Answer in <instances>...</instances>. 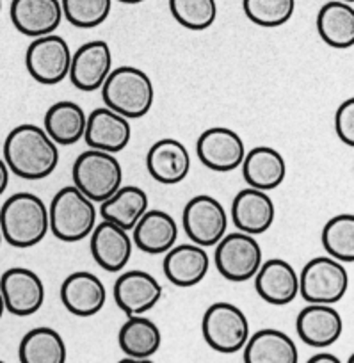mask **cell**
Instances as JSON below:
<instances>
[{
    "label": "cell",
    "instance_id": "6da1fadb",
    "mask_svg": "<svg viewBox=\"0 0 354 363\" xmlns=\"http://www.w3.org/2000/svg\"><path fill=\"white\" fill-rule=\"evenodd\" d=\"M2 159L13 174L36 182L48 178L57 169L61 153L43 127L22 123L6 138Z\"/></svg>",
    "mask_w": 354,
    "mask_h": 363
},
{
    "label": "cell",
    "instance_id": "7a4b0ae2",
    "mask_svg": "<svg viewBox=\"0 0 354 363\" xmlns=\"http://www.w3.org/2000/svg\"><path fill=\"white\" fill-rule=\"evenodd\" d=\"M0 232L13 247L27 250L38 246L50 232L47 203L33 193L9 196L0 208Z\"/></svg>",
    "mask_w": 354,
    "mask_h": 363
},
{
    "label": "cell",
    "instance_id": "3957f363",
    "mask_svg": "<svg viewBox=\"0 0 354 363\" xmlns=\"http://www.w3.org/2000/svg\"><path fill=\"white\" fill-rule=\"evenodd\" d=\"M100 89L104 106L127 120L145 118L155 102V87L152 79L135 66L112 68Z\"/></svg>",
    "mask_w": 354,
    "mask_h": 363
},
{
    "label": "cell",
    "instance_id": "277c9868",
    "mask_svg": "<svg viewBox=\"0 0 354 363\" xmlns=\"http://www.w3.org/2000/svg\"><path fill=\"white\" fill-rule=\"evenodd\" d=\"M96 207L75 186L62 187L52 198L48 223L55 239L62 242H79L87 239L96 226Z\"/></svg>",
    "mask_w": 354,
    "mask_h": 363
},
{
    "label": "cell",
    "instance_id": "5b68a950",
    "mask_svg": "<svg viewBox=\"0 0 354 363\" xmlns=\"http://www.w3.org/2000/svg\"><path fill=\"white\" fill-rule=\"evenodd\" d=\"M73 186L93 203H101L123 186V167L114 153L89 148L73 162Z\"/></svg>",
    "mask_w": 354,
    "mask_h": 363
},
{
    "label": "cell",
    "instance_id": "8992f818",
    "mask_svg": "<svg viewBox=\"0 0 354 363\" xmlns=\"http://www.w3.org/2000/svg\"><path fill=\"white\" fill-rule=\"evenodd\" d=\"M201 333L210 349L221 354H233L243 351L250 338V320L239 306L217 301L203 313Z\"/></svg>",
    "mask_w": 354,
    "mask_h": 363
},
{
    "label": "cell",
    "instance_id": "52a82bcc",
    "mask_svg": "<svg viewBox=\"0 0 354 363\" xmlns=\"http://www.w3.org/2000/svg\"><path fill=\"white\" fill-rule=\"evenodd\" d=\"M349 291V272L331 257H315L299 274V296L311 305H335Z\"/></svg>",
    "mask_w": 354,
    "mask_h": 363
},
{
    "label": "cell",
    "instance_id": "ba28073f",
    "mask_svg": "<svg viewBox=\"0 0 354 363\" xmlns=\"http://www.w3.org/2000/svg\"><path fill=\"white\" fill-rule=\"evenodd\" d=\"M214 262L221 277L233 284L253 280L257 271L264 262L262 246L253 235L244 232L226 233L216 244Z\"/></svg>",
    "mask_w": 354,
    "mask_h": 363
},
{
    "label": "cell",
    "instance_id": "9c48e42d",
    "mask_svg": "<svg viewBox=\"0 0 354 363\" xmlns=\"http://www.w3.org/2000/svg\"><path fill=\"white\" fill-rule=\"evenodd\" d=\"M72 54L68 41L55 33L34 38L26 52V68L38 84L55 86L68 77Z\"/></svg>",
    "mask_w": 354,
    "mask_h": 363
},
{
    "label": "cell",
    "instance_id": "30bf717a",
    "mask_svg": "<svg viewBox=\"0 0 354 363\" xmlns=\"http://www.w3.org/2000/svg\"><path fill=\"white\" fill-rule=\"evenodd\" d=\"M228 218L226 208L217 198L209 194H198L185 203L182 214V225L192 244L201 247H214L226 235Z\"/></svg>",
    "mask_w": 354,
    "mask_h": 363
},
{
    "label": "cell",
    "instance_id": "8fae6325",
    "mask_svg": "<svg viewBox=\"0 0 354 363\" xmlns=\"http://www.w3.org/2000/svg\"><path fill=\"white\" fill-rule=\"evenodd\" d=\"M0 292L6 312L16 317H29L40 312L45 303V284L33 269L11 267L0 277Z\"/></svg>",
    "mask_w": 354,
    "mask_h": 363
},
{
    "label": "cell",
    "instance_id": "7c38bea8",
    "mask_svg": "<svg viewBox=\"0 0 354 363\" xmlns=\"http://www.w3.org/2000/svg\"><path fill=\"white\" fill-rule=\"evenodd\" d=\"M196 153L199 162L210 171L228 173L243 164L246 145L235 130L228 127L206 128L196 141Z\"/></svg>",
    "mask_w": 354,
    "mask_h": 363
},
{
    "label": "cell",
    "instance_id": "4fadbf2b",
    "mask_svg": "<svg viewBox=\"0 0 354 363\" xmlns=\"http://www.w3.org/2000/svg\"><path fill=\"white\" fill-rule=\"evenodd\" d=\"M112 72V50L107 41H87L72 54L70 80L84 93L98 91Z\"/></svg>",
    "mask_w": 354,
    "mask_h": 363
},
{
    "label": "cell",
    "instance_id": "5bb4252c",
    "mask_svg": "<svg viewBox=\"0 0 354 363\" xmlns=\"http://www.w3.org/2000/svg\"><path fill=\"white\" fill-rule=\"evenodd\" d=\"M112 292L116 305L125 315H145L162 298V285L150 272L132 269L116 280Z\"/></svg>",
    "mask_w": 354,
    "mask_h": 363
},
{
    "label": "cell",
    "instance_id": "9a60e30c",
    "mask_svg": "<svg viewBox=\"0 0 354 363\" xmlns=\"http://www.w3.org/2000/svg\"><path fill=\"white\" fill-rule=\"evenodd\" d=\"M132 139V125L121 114L109 107H98L87 116L84 141L93 150L107 153H120L128 146Z\"/></svg>",
    "mask_w": 354,
    "mask_h": 363
},
{
    "label": "cell",
    "instance_id": "2e32d148",
    "mask_svg": "<svg viewBox=\"0 0 354 363\" xmlns=\"http://www.w3.org/2000/svg\"><path fill=\"white\" fill-rule=\"evenodd\" d=\"M253 280L257 294L272 306H285L299 296V274L283 258L262 262Z\"/></svg>",
    "mask_w": 354,
    "mask_h": 363
},
{
    "label": "cell",
    "instance_id": "e0dca14e",
    "mask_svg": "<svg viewBox=\"0 0 354 363\" xmlns=\"http://www.w3.org/2000/svg\"><path fill=\"white\" fill-rule=\"evenodd\" d=\"M89 247L94 262L101 269L109 272H120L131 262L134 242L131 232L101 219L100 225L94 226L91 232Z\"/></svg>",
    "mask_w": 354,
    "mask_h": 363
},
{
    "label": "cell",
    "instance_id": "ac0fdd59",
    "mask_svg": "<svg viewBox=\"0 0 354 363\" xmlns=\"http://www.w3.org/2000/svg\"><path fill=\"white\" fill-rule=\"evenodd\" d=\"M107 301L105 285L89 271H75L61 285V303L72 315L93 317L104 310Z\"/></svg>",
    "mask_w": 354,
    "mask_h": 363
},
{
    "label": "cell",
    "instance_id": "d6986e66",
    "mask_svg": "<svg viewBox=\"0 0 354 363\" xmlns=\"http://www.w3.org/2000/svg\"><path fill=\"white\" fill-rule=\"evenodd\" d=\"M9 16L15 29L33 40L54 34L65 20L61 0H11Z\"/></svg>",
    "mask_w": 354,
    "mask_h": 363
},
{
    "label": "cell",
    "instance_id": "ffe728a7",
    "mask_svg": "<svg viewBox=\"0 0 354 363\" xmlns=\"http://www.w3.org/2000/svg\"><path fill=\"white\" fill-rule=\"evenodd\" d=\"M276 219V207L272 198L265 191L246 189L239 191L231 203V223L239 232L248 235H262L267 232Z\"/></svg>",
    "mask_w": 354,
    "mask_h": 363
},
{
    "label": "cell",
    "instance_id": "44dd1931",
    "mask_svg": "<svg viewBox=\"0 0 354 363\" xmlns=\"http://www.w3.org/2000/svg\"><path fill=\"white\" fill-rule=\"evenodd\" d=\"M146 169L150 177L164 186H177L191 171V155L184 143L173 138L159 139L146 153Z\"/></svg>",
    "mask_w": 354,
    "mask_h": 363
},
{
    "label": "cell",
    "instance_id": "7402d4cb",
    "mask_svg": "<svg viewBox=\"0 0 354 363\" xmlns=\"http://www.w3.org/2000/svg\"><path fill=\"white\" fill-rule=\"evenodd\" d=\"M162 269L164 277L175 287H194L205 280L210 269V257L205 247L198 244H175L167 253H164Z\"/></svg>",
    "mask_w": 354,
    "mask_h": 363
},
{
    "label": "cell",
    "instance_id": "603a6c76",
    "mask_svg": "<svg viewBox=\"0 0 354 363\" xmlns=\"http://www.w3.org/2000/svg\"><path fill=\"white\" fill-rule=\"evenodd\" d=\"M296 331L301 340L315 349H324L335 344L343 331V320L333 305H311L308 303L296 319Z\"/></svg>",
    "mask_w": 354,
    "mask_h": 363
},
{
    "label": "cell",
    "instance_id": "cb8c5ba5",
    "mask_svg": "<svg viewBox=\"0 0 354 363\" xmlns=\"http://www.w3.org/2000/svg\"><path fill=\"white\" fill-rule=\"evenodd\" d=\"M178 225L166 211H146L132 228V242L148 255H164L177 244Z\"/></svg>",
    "mask_w": 354,
    "mask_h": 363
},
{
    "label": "cell",
    "instance_id": "d4e9b609",
    "mask_svg": "<svg viewBox=\"0 0 354 363\" xmlns=\"http://www.w3.org/2000/svg\"><path fill=\"white\" fill-rule=\"evenodd\" d=\"M240 167L248 186L265 193L282 186L287 178L285 157L271 146H257L246 152Z\"/></svg>",
    "mask_w": 354,
    "mask_h": 363
},
{
    "label": "cell",
    "instance_id": "484cf974",
    "mask_svg": "<svg viewBox=\"0 0 354 363\" xmlns=\"http://www.w3.org/2000/svg\"><path fill=\"white\" fill-rule=\"evenodd\" d=\"M243 349L244 363H299L296 342L285 331L275 328L250 335Z\"/></svg>",
    "mask_w": 354,
    "mask_h": 363
},
{
    "label": "cell",
    "instance_id": "4316f807",
    "mask_svg": "<svg viewBox=\"0 0 354 363\" xmlns=\"http://www.w3.org/2000/svg\"><path fill=\"white\" fill-rule=\"evenodd\" d=\"M317 33L328 47L347 50L354 45V8L349 2L331 0L317 13Z\"/></svg>",
    "mask_w": 354,
    "mask_h": 363
},
{
    "label": "cell",
    "instance_id": "83f0119b",
    "mask_svg": "<svg viewBox=\"0 0 354 363\" xmlns=\"http://www.w3.org/2000/svg\"><path fill=\"white\" fill-rule=\"evenodd\" d=\"M87 114L79 104L61 100L48 107L45 113L43 128L57 146H72L84 139Z\"/></svg>",
    "mask_w": 354,
    "mask_h": 363
},
{
    "label": "cell",
    "instance_id": "f1b7e54d",
    "mask_svg": "<svg viewBox=\"0 0 354 363\" xmlns=\"http://www.w3.org/2000/svg\"><path fill=\"white\" fill-rule=\"evenodd\" d=\"M148 194L138 186H121L112 196L100 203L104 221L114 223L127 232H132L139 219L148 211Z\"/></svg>",
    "mask_w": 354,
    "mask_h": 363
},
{
    "label": "cell",
    "instance_id": "f546056e",
    "mask_svg": "<svg viewBox=\"0 0 354 363\" xmlns=\"http://www.w3.org/2000/svg\"><path fill=\"white\" fill-rule=\"evenodd\" d=\"M20 363H66L65 338L54 328H33L18 345Z\"/></svg>",
    "mask_w": 354,
    "mask_h": 363
},
{
    "label": "cell",
    "instance_id": "4dcf8cb0",
    "mask_svg": "<svg viewBox=\"0 0 354 363\" xmlns=\"http://www.w3.org/2000/svg\"><path fill=\"white\" fill-rule=\"evenodd\" d=\"M118 345L131 358H152L162 345V333L148 317L132 315L120 328Z\"/></svg>",
    "mask_w": 354,
    "mask_h": 363
},
{
    "label": "cell",
    "instance_id": "1f68e13d",
    "mask_svg": "<svg viewBox=\"0 0 354 363\" xmlns=\"http://www.w3.org/2000/svg\"><path fill=\"white\" fill-rule=\"evenodd\" d=\"M322 247L328 257L353 264L354 262V216L350 212L329 219L322 228Z\"/></svg>",
    "mask_w": 354,
    "mask_h": 363
},
{
    "label": "cell",
    "instance_id": "d6a6232c",
    "mask_svg": "<svg viewBox=\"0 0 354 363\" xmlns=\"http://www.w3.org/2000/svg\"><path fill=\"white\" fill-rule=\"evenodd\" d=\"M170 11L184 29L206 30L217 20V0H170Z\"/></svg>",
    "mask_w": 354,
    "mask_h": 363
},
{
    "label": "cell",
    "instance_id": "836d02e7",
    "mask_svg": "<svg viewBox=\"0 0 354 363\" xmlns=\"http://www.w3.org/2000/svg\"><path fill=\"white\" fill-rule=\"evenodd\" d=\"M243 9L255 26L272 29L285 26L292 18L296 0H243Z\"/></svg>",
    "mask_w": 354,
    "mask_h": 363
},
{
    "label": "cell",
    "instance_id": "e575fe53",
    "mask_svg": "<svg viewBox=\"0 0 354 363\" xmlns=\"http://www.w3.org/2000/svg\"><path fill=\"white\" fill-rule=\"evenodd\" d=\"M62 16L79 29H94L109 18L112 0H61Z\"/></svg>",
    "mask_w": 354,
    "mask_h": 363
},
{
    "label": "cell",
    "instance_id": "d590c367",
    "mask_svg": "<svg viewBox=\"0 0 354 363\" xmlns=\"http://www.w3.org/2000/svg\"><path fill=\"white\" fill-rule=\"evenodd\" d=\"M335 130L343 145L354 146V99L343 100L335 113Z\"/></svg>",
    "mask_w": 354,
    "mask_h": 363
},
{
    "label": "cell",
    "instance_id": "8d00e7d4",
    "mask_svg": "<svg viewBox=\"0 0 354 363\" xmlns=\"http://www.w3.org/2000/svg\"><path fill=\"white\" fill-rule=\"evenodd\" d=\"M9 173H11V171H9L8 164H6L4 159L0 157V196L6 193V189H8L9 186Z\"/></svg>",
    "mask_w": 354,
    "mask_h": 363
},
{
    "label": "cell",
    "instance_id": "74e56055",
    "mask_svg": "<svg viewBox=\"0 0 354 363\" xmlns=\"http://www.w3.org/2000/svg\"><path fill=\"white\" fill-rule=\"evenodd\" d=\"M306 363H343L338 356L331 354V352H317L311 356Z\"/></svg>",
    "mask_w": 354,
    "mask_h": 363
},
{
    "label": "cell",
    "instance_id": "f35d334b",
    "mask_svg": "<svg viewBox=\"0 0 354 363\" xmlns=\"http://www.w3.org/2000/svg\"><path fill=\"white\" fill-rule=\"evenodd\" d=\"M118 363H155L150 358H131V356H125L123 359H120Z\"/></svg>",
    "mask_w": 354,
    "mask_h": 363
},
{
    "label": "cell",
    "instance_id": "ab89813d",
    "mask_svg": "<svg viewBox=\"0 0 354 363\" xmlns=\"http://www.w3.org/2000/svg\"><path fill=\"white\" fill-rule=\"evenodd\" d=\"M118 2H121V4L134 6V4H141V2H145V0H118Z\"/></svg>",
    "mask_w": 354,
    "mask_h": 363
},
{
    "label": "cell",
    "instance_id": "60d3db41",
    "mask_svg": "<svg viewBox=\"0 0 354 363\" xmlns=\"http://www.w3.org/2000/svg\"><path fill=\"white\" fill-rule=\"evenodd\" d=\"M4 312H6L4 298H2V292H0V319H2V315H4Z\"/></svg>",
    "mask_w": 354,
    "mask_h": 363
},
{
    "label": "cell",
    "instance_id": "b9f144b4",
    "mask_svg": "<svg viewBox=\"0 0 354 363\" xmlns=\"http://www.w3.org/2000/svg\"><path fill=\"white\" fill-rule=\"evenodd\" d=\"M345 363H354V354H350L349 358H347V362Z\"/></svg>",
    "mask_w": 354,
    "mask_h": 363
},
{
    "label": "cell",
    "instance_id": "7bdbcfd3",
    "mask_svg": "<svg viewBox=\"0 0 354 363\" xmlns=\"http://www.w3.org/2000/svg\"><path fill=\"white\" fill-rule=\"evenodd\" d=\"M342 2H349V4H353L354 0H342Z\"/></svg>",
    "mask_w": 354,
    "mask_h": 363
},
{
    "label": "cell",
    "instance_id": "ee69618b",
    "mask_svg": "<svg viewBox=\"0 0 354 363\" xmlns=\"http://www.w3.org/2000/svg\"><path fill=\"white\" fill-rule=\"evenodd\" d=\"M2 240L4 239H2V232H0V246H2Z\"/></svg>",
    "mask_w": 354,
    "mask_h": 363
},
{
    "label": "cell",
    "instance_id": "f6af8a7d",
    "mask_svg": "<svg viewBox=\"0 0 354 363\" xmlns=\"http://www.w3.org/2000/svg\"><path fill=\"white\" fill-rule=\"evenodd\" d=\"M0 11H2V0H0Z\"/></svg>",
    "mask_w": 354,
    "mask_h": 363
},
{
    "label": "cell",
    "instance_id": "bcb514c9",
    "mask_svg": "<svg viewBox=\"0 0 354 363\" xmlns=\"http://www.w3.org/2000/svg\"><path fill=\"white\" fill-rule=\"evenodd\" d=\"M0 363H6V362H2V359H0Z\"/></svg>",
    "mask_w": 354,
    "mask_h": 363
}]
</instances>
